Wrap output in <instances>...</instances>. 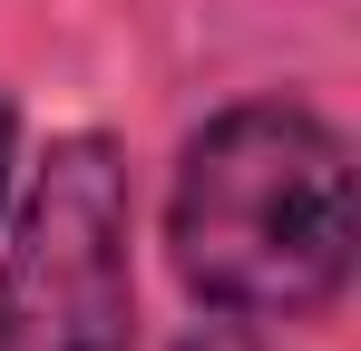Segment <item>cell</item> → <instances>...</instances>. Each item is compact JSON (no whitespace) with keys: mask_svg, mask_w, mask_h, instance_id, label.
<instances>
[{"mask_svg":"<svg viewBox=\"0 0 361 351\" xmlns=\"http://www.w3.org/2000/svg\"><path fill=\"white\" fill-rule=\"evenodd\" d=\"M185 292L244 322L332 302L352 273V156L312 108H225L176 166L166 205Z\"/></svg>","mask_w":361,"mask_h":351,"instance_id":"obj_1","label":"cell"},{"mask_svg":"<svg viewBox=\"0 0 361 351\" xmlns=\"http://www.w3.org/2000/svg\"><path fill=\"white\" fill-rule=\"evenodd\" d=\"M0 351H137L127 166L108 137H59L0 264Z\"/></svg>","mask_w":361,"mask_h":351,"instance_id":"obj_2","label":"cell"},{"mask_svg":"<svg viewBox=\"0 0 361 351\" xmlns=\"http://www.w3.org/2000/svg\"><path fill=\"white\" fill-rule=\"evenodd\" d=\"M185 351H264V342H254V332H195Z\"/></svg>","mask_w":361,"mask_h":351,"instance_id":"obj_3","label":"cell"},{"mask_svg":"<svg viewBox=\"0 0 361 351\" xmlns=\"http://www.w3.org/2000/svg\"><path fill=\"white\" fill-rule=\"evenodd\" d=\"M0 195H10V98H0Z\"/></svg>","mask_w":361,"mask_h":351,"instance_id":"obj_4","label":"cell"}]
</instances>
